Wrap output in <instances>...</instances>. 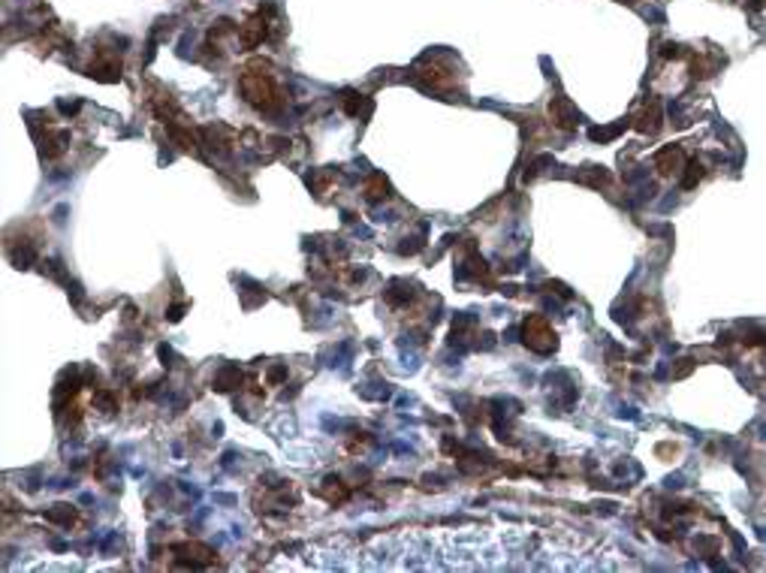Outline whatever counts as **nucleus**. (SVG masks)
<instances>
[{"label":"nucleus","instance_id":"1","mask_svg":"<svg viewBox=\"0 0 766 573\" xmlns=\"http://www.w3.org/2000/svg\"><path fill=\"white\" fill-rule=\"evenodd\" d=\"M526 344L537 353H549L556 347V333L546 326L543 317H528L526 320Z\"/></svg>","mask_w":766,"mask_h":573},{"label":"nucleus","instance_id":"2","mask_svg":"<svg viewBox=\"0 0 766 573\" xmlns=\"http://www.w3.org/2000/svg\"><path fill=\"white\" fill-rule=\"evenodd\" d=\"M658 169L661 172H682V154L679 151H664L658 158Z\"/></svg>","mask_w":766,"mask_h":573}]
</instances>
